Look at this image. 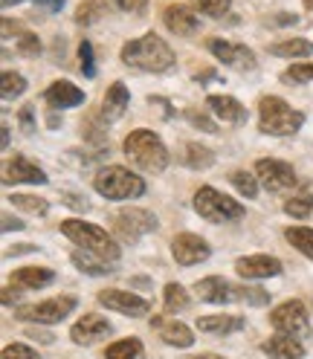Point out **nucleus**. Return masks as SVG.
<instances>
[{
    "label": "nucleus",
    "mask_w": 313,
    "mask_h": 359,
    "mask_svg": "<svg viewBox=\"0 0 313 359\" xmlns=\"http://www.w3.org/2000/svg\"><path fill=\"white\" fill-rule=\"evenodd\" d=\"M55 278L53 269H44V266H20L18 273L12 276V284L20 290H38V287H47Z\"/></svg>",
    "instance_id": "nucleus-24"
},
{
    "label": "nucleus",
    "mask_w": 313,
    "mask_h": 359,
    "mask_svg": "<svg viewBox=\"0 0 313 359\" xmlns=\"http://www.w3.org/2000/svg\"><path fill=\"white\" fill-rule=\"evenodd\" d=\"M38 6H44L47 12H61V6H64V0H35Z\"/></svg>",
    "instance_id": "nucleus-44"
},
{
    "label": "nucleus",
    "mask_w": 313,
    "mask_h": 359,
    "mask_svg": "<svg viewBox=\"0 0 313 359\" xmlns=\"http://www.w3.org/2000/svg\"><path fill=\"white\" fill-rule=\"evenodd\" d=\"M212 55L220 61L232 67V70H253L255 67V55L250 47H244V43H229V41H212L209 43Z\"/></svg>",
    "instance_id": "nucleus-14"
},
{
    "label": "nucleus",
    "mask_w": 313,
    "mask_h": 359,
    "mask_svg": "<svg viewBox=\"0 0 313 359\" xmlns=\"http://www.w3.org/2000/svg\"><path fill=\"white\" fill-rule=\"evenodd\" d=\"M122 64L133 67V70H142V73H166L174 67V53L163 38L148 32L137 41L125 43L122 47Z\"/></svg>",
    "instance_id": "nucleus-1"
},
{
    "label": "nucleus",
    "mask_w": 313,
    "mask_h": 359,
    "mask_svg": "<svg viewBox=\"0 0 313 359\" xmlns=\"http://www.w3.org/2000/svg\"><path fill=\"white\" fill-rule=\"evenodd\" d=\"M107 333H110V325H107L105 316H99V313H84V316L70 330L76 345H93V342H99L102 336H107Z\"/></svg>",
    "instance_id": "nucleus-16"
},
{
    "label": "nucleus",
    "mask_w": 313,
    "mask_h": 359,
    "mask_svg": "<svg viewBox=\"0 0 313 359\" xmlns=\"http://www.w3.org/2000/svg\"><path fill=\"white\" fill-rule=\"evenodd\" d=\"M186 119H189L194 128H200V130H206V133H218V125L204 114V110H197V107L186 110Z\"/></svg>",
    "instance_id": "nucleus-40"
},
{
    "label": "nucleus",
    "mask_w": 313,
    "mask_h": 359,
    "mask_svg": "<svg viewBox=\"0 0 313 359\" xmlns=\"http://www.w3.org/2000/svg\"><path fill=\"white\" fill-rule=\"evenodd\" d=\"M128 104H131L128 87H125L122 81L110 84V87H107V93H105V102H102V119H105V122H116L119 116H125Z\"/></svg>",
    "instance_id": "nucleus-21"
},
{
    "label": "nucleus",
    "mask_w": 313,
    "mask_h": 359,
    "mask_svg": "<svg viewBox=\"0 0 313 359\" xmlns=\"http://www.w3.org/2000/svg\"><path fill=\"white\" fill-rule=\"evenodd\" d=\"M232 0H197V12H204L209 18H223L229 12Z\"/></svg>",
    "instance_id": "nucleus-39"
},
{
    "label": "nucleus",
    "mask_w": 313,
    "mask_h": 359,
    "mask_svg": "<svg viewBox=\"0 0 313 359\" xmlns=\"http://www.w3.org/2000/svg\"><path fill=\"white\" fill-rule=\"evenodd\" d=\"M206 104L220 122H229V125L247 122V110H244V104L238 99H232V96H209Z\"/></svg>",
    "instance_id": "nucleus-22"
},
{
    "label": "nucleus",
    "mask_w": 313,
    "mask_h": 359,
    "mask_svg": "<svg viewBox=\"0 0 313 359\" xmlns=\"http://www.w3.org/2000/svg\"><path fill=\"white\" fill-rule=\"evenodd\" d=\"M171 255L180 266H194L200 261H206L212 255L209 243L200 238V235H192V232H183L171 241Z\"/></svg>",
    "instance_id": "nucleus-11"
},
{
    "label": "nucleus",
    "mask_w": 313,
    "mask_h": 359,
    "mask_svg": "<svg viewBox=\"0 0 313 359\" xmlns=\"http://www.w3.org/2000/svg\"><path fill=\"white\" fill-rule=\"evenodd\" d=\"M18 53L20 55H27V58H32V55H38L41 53V41H38V35H32V32H24L18 38Z\"/></svg>",
    "instance_id": "nucleus-41"
},
{
    "label": "nucleus",
    "mask_w": 313,
    "mask_h": 359,
    "mask_svg": "<svg viewBox=\"0 0 313 359\" xmlns=\"http://www.w3.org/2000/svg\"><path fill=\"white\" fill-rule=\"evenodd\" d=\"M125 156L137 168H142L148 174H160L168 165V151H166L163 140L156 137V133H151V130L128 133L125 137Z\"/></svg>",
    "instance_id": "nucleus-3"
},
{
    "label": "nucleus",
    "mask_w": 313,
    "mask_h": 359,
    "mask_svg": "<svg viewBox=\"0 0 313 359\" xmlns=\"http://www.w3.org/2000/svg\"><path fill=\"white\" fill-rule=\"evenodd\" d=\"M241 327H244L241 316H204V319H197V330L206 333V336H229Z\"/></svg>",
    "instance_id": "nucleus-25"
},
{
    "label": "nucleus",
    "mask_w": 313,
    "mask_h": 359,
    "mask_svg": "<svg viewBox=\"0 0 313 359\" xmlns=\"http://www.w3.org/2000/svg\"><path fill=\"white\" fill-rule=\"evenodd\" d=\"M0 4H4V6H6V9H9V6H12V4H20V0H0Z\"/></svg>",
    "instance_id": "nucleus-50"
},
{
    "label": "nucleus",
    "mask_w": 313,
    "mask_h": 359,
    "mask_svg": "<svg viewBox=\"0 0 313 359\" xmlns=\"http://www.w3.org/2000/svg\"><path fill=\"white\" fill-rule=\"evenodd\" d=\"M235 269L241 278H270L281 273V261L276 255H247L235 261Z\"/></svg>",
    "instance_id": "nucleus-15"
},
{
    "label": "nucleus",
    "mask_w": 313,
    "mask_h": 359,
    "mask_svg": "<svg viewBox=\"0 0 313 359\" xmlns=\"http://www.w3.org/2000/svg\"><path fill=\"white\" fill-rule=\"evenodd\" d=\"M0 359H41L29 345H6L4 348V353H0Z\"/></svg>",
    "instance_id": "nucleus-42"
},
{
    "label": "nucleus",
    "mask_w": 313,
    "mask_h": 359,
    "mask_svg": "<svg viewBox=\"0 0 313 359\" xmlns=\"http://www.w3.org/2000/svg\"><path fill=\"white\" fill-rule=\"evenodd\" d=\"M163 24L168 27V32L183 35V38H189V35H194L200 29L197 15L192 9H186V6H166L163 9Z\"/></svg>",
    "instance_id": "nucleus-18"
},
{
    "label": "nucleus",
    "mask_w": 313,
    "mask_h": 359,
    "mask_svg": "<svg viewBox=\"0 0 313 359\" xmlns=\"http://www.w3.org/2000/svg\"><path fill=\"white\" fill-rule=\"evenodd\" d=\"M4 183H32V186H41L47 183V174H44L38 165H32L24 156H15V160L6 163L4 168Z\"/></svg>",
    "instance_id": "nucleus-19"
},
{
    "label": "nucleus",
    "mask_w": 313,
    "mask_h": 359,
    "mask_svg": "<svg viewBox=\"0 0 313 359\" xmlns=\"http://www.w3.org/2000/svg\"><path fill=\"white\" fill-rule=\"evenodd\" d=\"M229 180H232V186H235L244 197H247V200H253V197L258 194V177H255V174H250V171H232Z\"/></svg>",
    "instance_id": "nucleus-35"
},
{
    "label": "nucleus",
    "mask_w": 313,
    "mask_h": 359,
    "mask_svg": "<svg viewBox=\"0 0 313 359\" xmlns=\"http://www.w3.org/2000/svg\"><path fill=\"white\" fill-rule=\"evenodd\" d=\"M27 90V79L20 73H4V81H0V96H4L6 102L18 99L20 93Z\"/></svg>",
    "instance_id": "nucleus-34"
},
{
    "label": "nucleus",
    "mask_w": 313,
    "mask_h": 359,
    "mask_svg": "<svg viewBox=\"0 0 313 359\" xmlns=\"http://www.w3.org/2000/svg\"><path fill=\"white\" fill-rule=\"evenodd\" d=\"M27 336H32V339H41V342H53V336H50V333H38V330H29Z\"/></svg>",
    "instance_id": "nucleus-47"
},
{
    "label": "nucleus",
    "mask_w": 313,
    "mask_h": 359,
    "mask_svg": "<svg viewBox=\"0 0 313 359\" xmlns=\"http://www.w3.org/2000/svg\"><path fill=\"white\" fill-rule=\"evenodd\" d=\"M270 322H273V327L279 330V333H284V336H307L310 333V322H307V310H305V304L302 302H284V304H279L273 313H270Z\"/></svg>",
    "instance_id": "nucleus-9"
},
{
    "label": "nucleus",
    "mask_w": 313,
    "mask_h": 359,
    "mask_svg": "<svg viewBox=\"0 0 313 359\" xmlns=\"http://www.w3.org/2000/svg\"><path fill=\"white\" fill-rule=\"evenodd\" d=\"M163 299H166V310L168 313H177V310L189 307V293H186V287H180V284H166Z\"/></svg>",
    "instance_id": "nucleus-32"
},
{
    "label": "nucleus",
    "mask_w": 313,
    "mask_h": 359,
    "mask_svg": "<svg viewBox=\"0 0 313 359\" xmlns=\"http://www.w3.org/2000/svg\"><path fill=\"white\" fill-rule=\"evenodd\" d=\"M194 293L200 302H209V304H229V302H241V287L229 284L227 278L220 276H209V278H200L194 284Z\"/></svg>",
    "instance_id": "nucleus-13"
},
{
    "label": "nucleus",
    "mask_w": 313,
    "mask_h": 359,
    "mask_svg": "<svg viewBox=\"0 0 313 359\" xmlns=\"http://www.w3.org/2000/svg\"><path fill=\"white\" fill-rule=\"evenodd\" d=\"M273 55L279 58H305L313 53V43L305 41V38H290V41H281V43H273L270 47Z\"/></svg>",
    "instance_id": "nucleus-26"
},
{
    "label": "nucleus",
    "mask_w": 313,
    "mask_h": 359,
    "mask_svg": "<svg viewBox=\"0 0 313 359\" xmlns=\"http://www.w3.org/2000/svg\"><path fill=\"white\" fill-rule=\"evenodd\" d=\"M12 226H15V229H24V223H20V220H12V217L6 215V217H4V232H9Z\"/></svg>",
    "instance_id": "nucleus-46"
},
{
    "label": "nucleus",
    "mask_w": 313,
    "mask_h": 359,
    "mask_svg": "<svg viewBox=\"0 0 313 359\" xmlns=\"http://www.w3.org/2000/svg\"><path fill=\"white\" fill-rule=\"evenodd\" d=\"M305 6H307V9L313 12V0H305Z\"/></svg>",
    "instance_id": "nucleus-51"
},
{
    "label": "nucleus",
    "mask_w": 313,
    "mask_h": 359,
    "mask_svg": "<svg viewBox=\"0 0 313 359\" xmlns=\"http://www.w3.org/2000/svg\"><path fill=\"white\" fill-rule=\"evenodd\" d=\"M194 212L209 223H223V220H238L244 215V206L212 186H200L194 191Z\"/></svg>",
    "instance_id": "nucleus-6"
},
{
    "label": "nucleus",
    "mask_w": 313,
    "mask_h": 359,
    "mask_svg": "<svg viewBox=\"0 0 313 359\" xmlns=\"http://www.w3.org/2000/svg\"><path fill=\"white\" fill-rule=\"evenodd\" d=\"M76 304L79 302L73 296H58V299H47V302H38L32 307L18 310L15 316L24 322H38V325H58L61 319H67L76 310Z\"/></svg>",
    "instance_id": "nucleus-7"
},
{
    "label": "nucleus",
    "mask_w": 313,
    "mask_h": 359,
    "mask_svg": "<svg viewBox=\"0 0 313 359\" xmlns=\"http://www.w3.org/2000/svg\"><path fill=\"white\" fill-rule=\"evenodd\" d=\"M116 6H119L122 12H133V15H140V12H145L148 0H116Z\"/></svg>",
    "instance_id": "nucleus-43"
},
{
    "label": "nucleus",
    "mask_w": 313,
    "mask_h": 359,
    "mask_svg": "<svg viewBox=\"0 0 313 359\" xmlns=\"http://www.w3.org/2000/svg\"><path fill=\"white\" fill-rule=\"evenodd\" d=\"M189 359H223V356H218V353H200V356H189Z\"/></svg>",
    "instance_id": "nucleus-48"
},
{
    "label": "nucleus",
    "mask_w": 313,
    "mask_h": 359,
    "mask_svg": "<svg viewBox=\"0 0 313 359\" xmlns=\"http://www.w3.org/2000/svg\"><path fill=\"white\" fill-rule=\"evenodd\" d=\"M261 351L270 359H302L305 356V345L296 336H273L261 345Z\"/></svg>",
    "instance_id": "nucleus-23"
},
{
    "label": "nucleus",
    "mask_w": 313,
    "mask_h": 359,
    "mask_svg": "<svg viewBox=\"0 0 313 359\" xmlns=\"http://www.w3.org/2000/svg\"><path fill=\"white\" fill-rule=\"evenodd\" d=\"M20 125H24V133H32V110L24 107V114H20Z\"/></svg>",
    "instance_id": "nucleus-45"
},
{
    "label": "nucleus",
    "mask_w": 313,
    "mask_h": 359,
    "mask_svg": "<svg viewBox=\"0 0 313 359\" xmlns=\"http://www.w3.org/2000/svg\"><path fill=\"white\" fill-rule=\"evenodd\" d=\"M9 203H12L15 209L29 212V215H47V209H50L47 200L32 197V194H12V197H9Z\"/></svg>",
    "instance_id": "nucleus-33"
},
{
    "label": "nucleus",
    "mask_w": 313,
    "mask_h": 359,
    "mask_svg": "<svg viewBox=\"0 0 313 359\" xmlns=\"http://www.w3.org/2000/svg\"><path fill=\"white\" fill-rule=\"evenodd\" d=\"M99 304H105L107 310H114V313H122V316H131V319H142L145 313L151 310L145 299L128 293V290H102Z\"/></svg>",
    "instance_id": "nucleus-12"
},
{
    "label": "nucleus",
    "mask_w": 313,
    "mask_h": 359,
    "mask_svg": "<svg viewBox=\"0 0 313 359\" xmlns=\"http://www.w3.org/2000/svg\"><path fill=\"white\" fill-rule=\"evenodd\" d=\"M305 125V114L293 110L279 96H264L258 102V128L273 137H293V133Z\"/></svg>",
    "instance_id": "nucleus-4"
},
{
    "label": "nucleus",
    "mask_w": 313,
    "mask_h": 359,
    "mask_svg": "<svg viewBox=\"0 0 313 359\" xmlns=\"http://www.w3.org/2000/svg\"><path fill=\"white\" fill-rule=\"evenodd\" d=\"M79 67H81V73L87 79H93L96 76V64H93V47H91V41H81L79 43Z\"/></svg>",
    "instance_id": "nucleus-38"
},
{
    "label": "nucleus",
    "mask_w": 313,
    "mask_h": 359,
    "mask_svg": "<svg viewBox=\"0 0 313 359\" xmlns=\"http://www.w3.org/2000/svg\"><path fill=\"white\" fill-rule=\"evenodd\" d=\"M183 163H186L189 168H209V165L215 163V154H212L209 148H204V145H197V142H186V148H183Z\"/></svg>",
    "instance_id": "nucleus-28"
},
{
    "label": "nucleus",
    "mask_w": 313,
    "mask_h": 359,
    "mask_svg": "<svg viewBox=\"0 0 313 359\" xmlns=\"http://www.w3.org/2000/svg\"><path fill=\"white\" fill-rule=\"evenodd\" d=\"M284 212H287L290 217H299V220H305V217L313 212V191H310V189H305L302 194L290 197L287 203H284Z\"/></svg>",
    "instance_id": "nucleus-31"
},
{
    "label": "nucleus",
    "mask_w": 313,
    "mask_h": 359,
    "mask_svg": "<svg viewBox=\"0 0 313 359\" xmlns=\"http://www.w3.org/2000/svg\"><path fill=\"white\" fill-rule=\"evenodd\" d=\"M44 99H47L53 107H61V110L84 104V93H81V90H79L73 81H67V79L53 81V84L47 87V93H44Z\"/></svg>",
    "instance_id": "nucleus-20"
},
{
    "label": "nucleus",
    "mask_w": 313,
    "mask_h": 359,
    "mask_svg": "<svg viewBox=\"0 0 313 359\" xmlns=\"http://www.w3.org/2000/svg\"><path fill=\"white\" fill-rule=\"evenodd\" d=\"M255 177H258V183L273 194H284V191H290L296 186L293 165H287L281 160H258L255 163Z\"/></svg>",
    "instance_id": "nucleus-10"
},
{
    "label": "nucleus",
    "mask_w": 313,
    "mask_h": 359,
    "mask_svg": "<svg viewBox=\"0 0 313 359\" xmlns=\"http://www.w3.org/2000/svg\"><path fill=\"white\" fill-rule=\"evenodd\" d=\"M284 238L293 243L302 255H307L313 261V229H307V226H290V229H284Z\"/></svg>",
    "instance_id": "nucleus-29"
},
{
    "label": "nucleus",
    "mask_w": 313,
    "mask_h": 359,
    "mask_svg": "<svg viewBox=\"0 0 313 359\" xmlns=\"http://www.w3.org/2000/svg\"><path fill=\"white\" fill-rule=\"evenodd\" d=\"M151 327H156V333L163 336L166 345H174V348H192V345H194L192 330H189L183 322H177V319L154 316V319H151Z\"/></svg>",
    "instance_id": "nucleus-17"
},
{
    "label": "nucleus",
    "mask_w": 313,
    "mask_h": 359,
    "mask_svg": "<svg viewBox=\"0 0 313 359\" xmlns=\"http://www.w3.org/2000/svg\"><path fill=\"white\" fill-rule=\"evenodd\" d=\"M105 359H145V348L140 339H122L105 351Z\"/></svg>",
    "instance_id": "nucleus-27"
},
{
    "label": "nucleus",
    "mask_w": 313,
    "mask_h": 359,
    "mask_svg": "<svg viewBox=\"0 0 313 359\" xmlns=\"http://www.w3.org/2000/svg\"><path fill=\"white\" fill-rule=\"evenodd\" d=\"M61 232L70 238L79 250L84 252H91L107 264H114L119 258V243L110 238L102 226H93V223H87V220H64L61 223Z\"/></svg>",
    "instance_id": "nucleus-2"
},
{
    "label": "nucleus",
    "mask_w": 313,
    "mask_h": 359,
    "mask_svg": "<svg viewBox=\"0 0 313 359\" xmlns=\"http://www.w3.org/2000/svg\"><path fill=\"white\" fill-rule=\"evenodd\" d=\"M93 189L107 200H131L145 191V183L142 177L131 174L122 165H107L93 177Z\"/></svg>",
    "instance_id": "nucleus-5"
},
{
    "label": "nucleus",
    "mask_w": 313,
    "mask_h": 359,
    "mask_svg": "<svg viewBox=\"0 0 313 359\" xmlns=\"http://www.w3.org/2000/svg\"><path fill=\"white\" fill-rule=\"evenodd\" d=\"M4 148H9V128L4 125Z\"/></svg>",
    "instance_id": "nucleus-49"
},
{
    "label": "nucleus",
    "mask_w": 313,
    "mask_h": 359,
    "mask_svg": "<svg viewBox=\"0 0 313 359\" xmlns=\"http://www.w3.org/2000/svg\"><path fill=\"white\" fill-rule=\"evenodd\" d=\"M73 264L81 269V273H87V276H107L110 269H114V266H107V261H102V258H96L91 252H76Z\"/></svg>",
    "instance_id": "nucleus-30"
},
{
    "label": "nucleus",
    "mask_w": 313,
    "mask_h": 359,
    "mask_svg": "<svg viewBox=\"0 0 313 359\" xmlns=\"http://www.w3.org/2000/svg\"><path fill=\"white\" fill-rule=\"evenodd\" d=\"M110 220H114V229L122 241H137L160 226L156 217L145 209H119L116 215H110Z\"/></svg>",
    "instance_id": "nucleus-8"
},
{
    "label": "nucleus",
    "mask_w": 313,
    "mask_h": 359,
    "mask_svg": "<svg viewBox=\"0 0 313 359\" xmlns=\"http://www.w3.org/2000/svg\"><path fill=\"white\" fill-rule=\"evenodd\" d=\"M105 12H107L105 0H84V4L79 6L76 20H79V24H93V20H99Z\"/></svg>",
    "instance_id": "nucleus-36"
},
{
    "label": "nucleus",
    "mask_w": 313,
    "mask_h": 359,
    "mask_svg": "<svg viewBox=\"0 0 313 359\" xmlns=\"http://www.w3.org/2000/svg\"><path fill=\"white\" fill-rule=\"evenodd\" d=\"M281 81L284 84H305V81H313V64H293L287 67L281 73Z\"/></svg>",
    "instance_id": "nucleus-37"
}]
</instances>
